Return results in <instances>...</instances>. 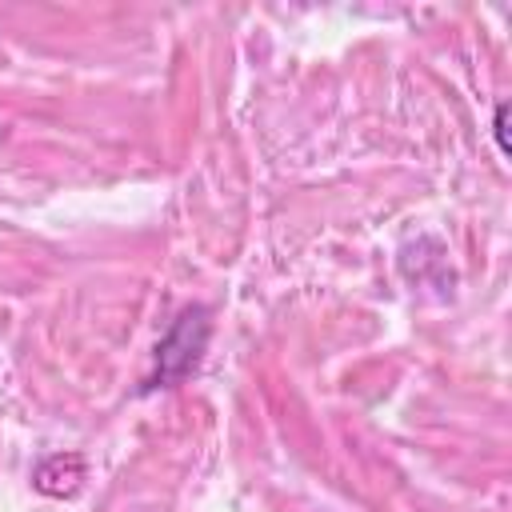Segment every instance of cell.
I'll return each mask as SVG.
<instances>
[{
	"instance_id": "obj_1",
	"label": "cell",
	"mask_w": 512,
	"mask_h": 512,
	"mask_svg": "<svg viewBox=\"0 0 512 512\" xmlns=\"http://www.w3.org/2000/svg\"><path fill=\"white\" fill-rule=\"evenodd\" d=\"M208 336H212L208 308H204V304L180 308V316L172 320V328H168L164 340L156 344L152 372L144 376V388H164V384L184 380V376L200 364V356H204V348H208Z\"/></svg>"
},
{
	"instance_id": "obj_2",
	"label": "cell",
	"mask_w": 512,
	"mask_h": 512,
	"mask_svg": "<svg viewBox=\"0 0 512 512\" xmlns=\"http://www.w3.org/2000/svg\"><path fill=\"white\" fill-rule=\"evenodd\" d=\"M84 480V460L76 452H60V456H48L40 468H36V488L48 492V496H68L76 492Z\"/></svg>"
},
{
	"instance_id": "obj_3",
	"label": "cell",
	"mask_w": 512,
	"mask_h": 512,
	"mask_svg": "<svg viewBox=\"0 0 512 512\" xmlns=\"http://www.w3.org/2000/svg\"><path fill=\"white\" fill-rule=\"evenodd\" d=\"M504 124H508V104L496 108V120H492V136L500 144V156H508V136H504Z\"/></svg>"
}]
</instances>
